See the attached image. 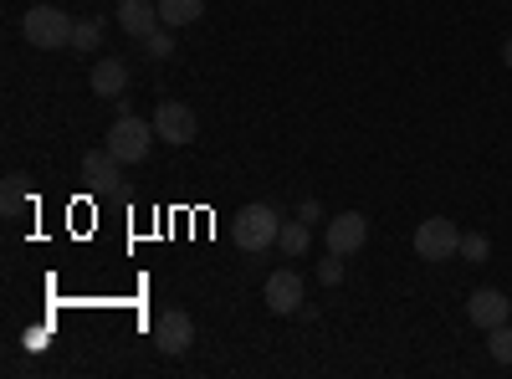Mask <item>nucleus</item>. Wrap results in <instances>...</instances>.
<instances>
[{"label":"nucleus","mask_w":512,"mask_h":379,"mask_svg":"<svg viewBox=\"0 0 512 379\" xmlns=\"http://www.w3.org/2000/svg\"><path fill=\"white\" fill-rule=\"evenodd\" d=\"M461 262H487L492 257V241L482 231H461V251H456Z\"/></svg>","instance_id":"obj_16"},{"label":"nucleus","mask_w":512,"mask_h":379,"mask_svg":"<svg viewBox=\"0 0 512 379\" xmlns=\"http://www.w3.org/2000/svg\"><path fill=\"white\" fill-rule=\"evenodd\" d=\"M118 170H123V159H118L108 144L82 159V180H93V185H118Z\"/></svg>","instance_id":"obj_12"},{"label":"nucleus","mask_w":512,"mask_h":379,"mask_svg":"<svg viewBox=\"0 0 512 379\" xmlns=\"http://www.w3.org/2000/svg\"><path fill=\"white\" fill-rule=\"evenodd\" d=\"M88 88H93L98 98H123V93H128V67H123L118 57H98Z\"/></svg>","instance_id":"obj_11"},{"label":"nucleus","mask_w":512,"mask_h":379,"mask_svg":"<svg viewBox=\"0 0 512 379\" xmlns=\"http://www.w3.org/2000/svg\"><path fill=\"white\" fill-rule=\"evenodd\" d=\"M502 67H512V36L502 41Z\"/></svg>","instance_id":"obj_21"},{"label":"nucleus","mask_w":512,"mask_h":379,"mask_svg":"<svg viewBox=\"0 0 512 379\" xmlns=\"http://www.w3.org/2000/svg\"><path fill=\"white\" fill-rule=\"evenodd\" d=\"M466 318H472L482 333H487V328L512 323V303H507V292H502V287H477L472 298H466Z\"/></svg>","instance_id":"obj_7"},{"label":"nucleus","mask_w":512,"mask_h":379,"mask_svg":"<svg viewBox=\"0 0 512 379\" xmlns=\"http://www.w3.org/2000/svg\"><path fill=\"white\" fill-rule=\"evenodd\" d=\"M103 47V21L98 16H88V21H77L72 26V52H82V57H93Z\"/></svg>","instance_id":"obj_15"},{"label":"nucleus","mask_w":512,"mask_h":379,"mask_svg":"<svg viewBox=\"0 0 512 379\" xmlns=\"http://www.w3.org/2000/svg\"><path fill=\"white\" fill-rule=\"evenodd\" d=\"M267 308L272 313H282V318H292L297 308H303V277H297V272H272L267 277Z\"/></svg>","instance_id":"obj_10"},{"label":"nucleus","mask_w":512,"mask_h":379,"mask_svg":"<svg viewBox=\"0 0 512 379\" xmlns=\"http://www.w3.org/2000/svg\"><path fill=\"white\" fill-rule=\"evenodd\" d=\"M461 251V226L446 221V216H431L415 226V257L420 262H451Z\"/></svg>","instance_id":"obj_4"},{"label":"nucleus","mask_w":512,"mask_h":379,"mask_svg":"<svg viewBox=\"0 0 512 379\" xmlns=\"http://www.w3.org/2000/svg\"><path fill=\"white\" fill-rule=\"evenodd\" d=\"M113 21H118L123 36H134V41H144L154 26H164V21H159V0H118Z\"/></svg>","instance_id":"obj_9"},{"label":"nucleus","mask_w":512,"mask_h":379,"mask_svg":"<svg viewBox=\"0 0 512 379\" xmlns=\"http://www.w3.org/2000/svg\"><path fill=\"white\" fill-rule=\"evenodd\" d=\"M26 200V175H6V216H16Z\"/></svg>","instance_id":"obj_20"},{"label":"nucleus","mask_w":512,"mask_h":379,"mask_svg":"<svg viewBox=\"0 0 512 379\" xmlns=\"http://www.w3.org/2000/svg\"><path fill=\"white\" fill-rule=\"evenodd\" d=\"M154 134H159L164 144H190V139L200 134V118H195V108H190V103L164 98V103L154 108Z\"/></svg>","instance_id":"obj_5"},{"label":"nucleus","mask_w":512,"mask_h":379,"mask_svg":"<svg viewBox=\"0 0 512 379\" xmlns=\"http://www.w3.org/2000/svg\"><path fill=\"white\" fill-rule=\"evenodd\" d=\"M205 16V0H159V21L169 31H180V26H195Z\"/></svg>","instance_id":"obj_13"},{"label":"nucleus","mask_w":512,"mask_h":379,"mask_svg":"<svg viewBox=\"0 0 512 379\" xmlns=\"http://www.w3.org/2000/svg\"><path fill=\"white\" fill-rule=\"evenodd\" d=\"M487 349H492V359H497V364H512V323L487 328Z\"/></svg>","instance_id":"obj_18"},{"label":"nucleus","mask_w":512,"mask_h":379,"mask_svg":"<svg viewBox=\"0 0 512 379\" xmlns=\"http://www.w3.org/2000/svg\"><path fill=\"white\" fill-rule=\"evenodd\" d=\"M144 52H149L154 62H164V57H175V31H169V26H154V31L144 36Z\"/></svg>","instance_id":"obj_17"},{"label":"nucleus","mask_w":512,"mask_h":379,"mask_svg":"<svg viewBox=\"0 0 512 379\" xmlns=\"http://www.w3.org/2000/svg\"><path fill=\"white\" fill-rule=\"evenodd\" d=\"M318 282H323V287H338V282H344V257H338V251H328V257L318 262Z\"/></svg>","instance_id":"obj_19"},{"label":"nucleus","mask_w":512,"mask_h":379,"mask_svg":"<svg viewBox=\"0 0 512 379\" xmlns=\"http://www.w3.org/2000/svg\"><path fill=\"white\" fill-rule=\"evenodd\" d=\"M323 241H328V251H338V257H354V251L369 241V221L359 216V210H344V216H333L323 226Z\"/></svg>","instance_id":"obj_8"},{"label":"nucleus","mask_w":512,"mask_h":379,"mask_svg":"<svg viewBox=\"0 0 512 379\" xmlns=\"http://www.w3.org/2000/svg\"><path fill=\"white\" fill-rule=\"evenodd\" d=\"M154 344H159V354H185L190 344H195V318L185 313V308H169V313H159V323H154Z\"/></svg>","instance_id":"obj_6"},{"label":"nucleus","mask_w":512,"mask_h":379,"mask_svg":"<svg viewBox=\"0 0 512 379\" xmlns=\"http://www.w3.org/2000/svg\"><path fill=\"white\" fill-rule=\"evenodd\" d=\"M277 231H282V221H277L272 205H241V210H236V226H231V236H236L241 251H267V246H277Z\"/></svg>","instance_id":"obj_3"},{"label":"nucleus","mask_w":512,"mask_h":379,"mask_svg":"<svg viewBox=\"0 0 512 379\" xmlns=\"http://www.w3.org/2000/svg\"><path fill=\"white\" fill-rule=\"evenodd\" d=\"M277 246L287 251V257H303V251L313 246V226L297 216V221H282V231H277Z\"/></svg>","instance_id":"obj_14"},{"label":"nucleus","mask_w":512,"mask_h":379,"mask_svg":"<svg viewBox=\"0 0 512 379\" xmlns=\"http://www.w3.org/2000/svg\"><path fill=\"white\" fill-rule=\"evenodd\" d=\"M154 123H144V118H134V113H118L113 118V129H108V149L123 159V164H144L149 159V149H154Z\"/></svg>","instance_id":"obj_2"},{"label":"nucleus","mask_w":512,"mask_h":379,"mask_svg":"<svg viewBox=\"0 0 512 379\" xmlns=\"http://www.w3.org/2000/svg\"><path fill=\"white\" fill-rule=\"evenodd\" d=\"M72 16L62 11V6H31L26 16H21V36L31 41V47H41V52H62V47H72Z\"/></svg>","instance_id":"obj_1"}]
</instances>
